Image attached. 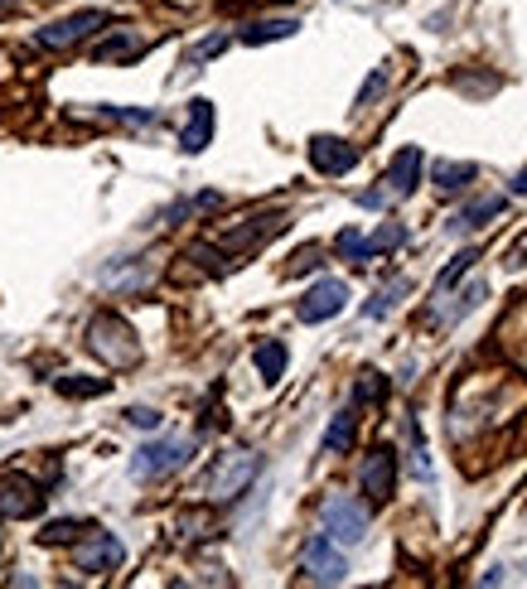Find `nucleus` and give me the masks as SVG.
I'll return each instance as SVG.
<instances>
[{
    "label": "nucleus",
    "instance_id": "obj_16",
    "mask_svg": "<svg viewBox=\"0 0 527 589\" xmlns=\"http://www.w3.org/2000/svg\"><path fill=\"white\" fill-rule=\"evenodd\" d=\"M300 30V20H256L242 30V44H276V40H290V34Z\"/></svg>",
    "mask_w": 527,
    "mask_h": 589
},
{
    "label": "nucleus",
    "instance_id": "obj_3",
    "mask_svg": "<svg viewBox=\"0 0 527 589\" xmlns=\"http://www.w3.org/2000/svg\"><path fill=\"white\" fill-rule=\"evenodd\" d=\"M320 518H325V532H329V542H339V546H359L363 536H367V512H363V508H359V502H353V498H344V493L325 498Z\"/></svg>",
    "mask_w": 527,
    "mask_h": 589
},
{
    "label": "nucleus",
    "instance_id": "obj_11",
    "mask_svg": "<svg viewBox=\"0 0 527 589\" xmlns=\"http://www.w3.org/2000/svg\"><path fill=\"white\" fill-rule=\"evenodd\" d=\"M310 165L320 169V175H349V169L359 165V145H349L339 136H315L310 141Z\"/></svg>",
    "mask_w": 527,
    "mask_h": 589
},
{
    "label": "nucleus",
    "instance_id": "obj_29",
    "mask_svg": "<svg viewBox=\"0 0 527 589\" xmlns=\"http://www.w3.org/2000/svg\"><path fill=\"white\" fill-rule=\"evenodd\" d=\"M127 421H131V425H141V431H155V425H161V411H151V407H131V411H127Z\"/></svg>",
    "mask_w": 527,
    "mask_h": 589
},
{
    "label": "nucleus",
    "instance_id": "obj_31",
    "mask_svg": "<svg viewBox=\"0 0 527 589\" xmlns=\"http://www.w3.org/2000/svg\"><path fill=\"white\" fill-rule=\"evenodd\" d=\"M513 193H527V169H523L518 179H513Z\"/></svg>",
    "mask_w": 527,
    "mask_h": 589
},
{
    "label": "nucleus",
    "instance_id": "obj_20",
    "mask_svg": "<svg viewBox=\"0 0 527 589\" xmlns=\"http://www.w3.org/2000/svg\"><path fill=\"white\" fill-rule=\"evenodd\" d=\"M256 373L266 377V382H276L281 373H286V343H276V338H266L262 348H256Z\"/></svg>",
    "mask_w": 527,
    "mask_h": 589
},
{
    "label": "nucleus",
    "instance_id": "obj_19",
    "mask_svg": "<svg viewBox=\"0 0 527 589\" xmlns=\"http://www.w3.org/2000/svg\"><path fill=\"white\" fill-rule=\"evenodd\" d=\"M470 179H474V165H470V159H440V165H436L440 193H455V189H464Z\"/></svg>",
    "mask_w": 527,
    "mask_h": 589
},
{
    "label": "nucleus",
    "instance_id": "obj_10",
    "mask_svg": "<svg viewBox=\"0 0 527 589\" xmlns=\"http://www.w3.org/2000/svg\"><path fill=\"white\" fill-rule=\"evenodd\" d=\"M359 484H363V493L373 498V502H383L392 498V484H397V454L392 449H367V459H363V469H359Z\"/></svg>",
    "mask_w": 527,
    "mask_h": 589
},
{
    "label": "nucleus",
    "instance_id": "obj_18",
    "mask_svg": "<svg viewBox=\"0 0 527 589\" xmlns=\"http://www.w3.org/2000/svg\"><path fill=\"white\" fill-rule=\"evenodd\" d=\"M353 431H359V415H353V411H339L334 421H329V431H325V449H329V454H349V449H353Z\"/></svg>",
    "mask_w": 527,
    "mask_h": 589
},
{
    "label": "nucleus",
    "instance_id": "obj_7",
    "mask_svg": "<svg viewBox=\"0 0 527 589\" xmlns=\"http://www.w3.org/2000/svg\"><path fill=\"white\" fill-rule=\"evenodd\" d=\"M349 575V560H344V551H339L329 536H315L310 546H305V580H315V585H339Z\"/></svg>",
    "mask_w": 527,
    "mask_h": 589
},
{
    "label": "nucleus",
    "instance_id": "obj_14",
    "mask_svg": "<svg viewBox=\"0 0 527 589\" xmlns=\"http://www.w3.org/2000/svg\"><path fill=\"white\" fill-rule=\"evenodd\" d=\"M141 54H145V40L136 30H121V34H112V40H102L92 48L97 64H127V58H141Z\"/></svg>",
    "mask_w": 527,
    "mask_h": 589
},
{
    "label": "nucleus",
    "instance_id": "obj_4",
    "mask_svg": "<svg viewBox=\"0 0 527 589\" xmlns=\"http://www.w3.org/2000/svg\"><path fill=\"white\" fill-rule=\"evenodd\" d=\"M189 454H194L189 440H151V445L136 449L131 474H136V478H165V474L184 469V464H189Z\"/></svg>",
    "mask_w": 527,
    "mask_h": 589
},
{
    "label": "nucleus",
    "instance_id": "obj_32",
    "mask_svg": "<svg viewBox=\"0 0 527 589\" xmlns=\"http://www.w3.org/2000/svg\"><path fill=\"white\" fill-rule=\"evenodd\" d=\"M0 5H10V0H0Z\"/></svg>",
    "mask_w": 527,
    "mask_h": 589
},
{
    "label": "nucleus",
    "instance_id": "obj_22",
    "mask_svg": "<svg viewBox=\"0 0 527 589\" xmlns=\"http://www.w3.org/2000/svg\"><path fill=\"white\" fill-rule=\"evenodd\" d=\"M402 242H407V227L402 223H383L373 232V237H367V262H373L377 252H392V247H402Z\"/></svg>",
    "mask_w": 527,
    "mask_h": 589
},
{
    "label": "nucleus",
    "instance_id": "obj_23",
    "mask_svg": "<svg viewBox=\"0 0 527 589\" xmlns=\"http://www.w3.org/2000/svg\"><path fill=\"white\" fill-rule=\"evenodd\" d=\"M107 387H112L107 377H58V391H64V397H102Z\"/></svg>",
    "mask_w": 527,
    "mask_h": 589
},
{
    "label": "nucleus",
    "instance_id": "obj_8",
    "mask_svg": "<svg viewBox=\"0 0 527 589\" xmlns=\"http://www.w3.org/2000/svg\"><path fill=\"white\" fill-rule=\"evenodd\" d=\"M40 508H44V493H40L34 478H24V474L0 478V518L20 522V518H34Z\"/></svg>",
    "mask_w": 527,
    "mask_h": 589
},
{
    "label": "nucleus",
    "instance_id": "obj_2",
    "mask_svg": "<svg viewBox=\"0 0 527 589\" xmlns=\"http://www.w3.org/2000/svg\"><path fill=\"white\" fill-rule=\"evenodd\" d=\"M256 469H262V454H252V449L223 454V459L213 464V474H208V498H213V502H232L238 493H248V484L256 478Z\"/></svg>",
    "mask_w": 527,
    "mask_h": 589
},
{
    "label": "nucleus",
    "instance_id": "obj_15",
    "mask_svg": "<svg viewBox=\"0 0 527 589\" xmlns=\"http://www.w3.org/2000/svg\"><path fill=\"white\" fill-rule=\"evenodd\" d=\"M504 193H488V199H474L470 208H460L455 218H450V232H474V227H484L488 218H498L504 213Z\"/></svg>",
    "mask_w": 527,
    "mask_h": 589
},
{
    "label": "nucleus",
    "instance_id": "obj_6",
    "mask_svg": "<svg viewBox=\"0 0 527 589\" xmlns=\"http://www.w3.org/2000/svg\"><path fill=\"white\" fill-rule=\"evenodd\" d=\"M107 15L102 10H78V15H64V20H54V24H44L34 40H40V48H73V44H83L92 30H102Z\"/></svg>",
    "mask_w": 527,
    "mask_h": 589
},
{
    "label": "nucleus",
    "instance_id": "obj_21",
    "mask_svg": "<svg viewBox=\"0 0 527 589\" xmlns=\"http://www.w3.org/2000/svg\"><path fill=\"white\" fill-rule=\"evenodd\" d=\"M474 262H480V252H460V256H455V262H450V266H446V271H440V280H436V300H446V294H450V290H455V280H460L464 271H470V266H474Z\"/></svg>",
    "mask_w": 527,
    "mask_h": 589
},
{
    "label": "nucleus",
    "instance_id": "obj_26",
    "mask_svg": "<svg viewBox=\"0 0 527 589\" xmlns=\"http://www.w3.org/2000/svg\"><path fill=\"white\" fill-rule=\"evenodd\" d=\"M383 377L377 373H363V382H359V401H383Z\"/></svg>",
    "mask_w": 527,
    "mask_h": 589
},
{
    "label": "nucleus",
    "instance_id": "obj_24",
    "mask_svg": "<svg viewBox=\"0 0 527 589\" xmlns=\"http://www.w3.org/2000/svg\"><path fill=\"white\" fill-rule=\"evenodd\" d=\"M334 247H339V256H349V262H359V266H367V237H363V232H339V242H334Z\"/></svg>",
    "mask_w": 527,
    "mask_h": 589
},
{
    "label": "nucleus",
    "instance_id": "obj_1",
    "mask_svg": "<svg viewBox=\"0 0 527 589\" xmlns=\"http://www.w3.org/2000/svg\"><path fill=\"white\" fill-rule=\"evenodd\" d=\"M88 348L102 363H112V367H131L141 358L136 334H131V324H127V319H117V314H97L92 319V324H88Z\"/></svg>",
    "mask_w": 527,
    "mask_h": 589
},
{
    "label": "nucleus",
    "instance_id": "obj_17",
    "mask_svg": "<svg viewBox=\"0 0 527 589\" xmlns=\"http://www.w3.org/2000/svg\"><path fill=\"white\" fill-rule=\"evenodd\" d=\"M402 294H407V276H392L387 286H383V290L373 294V300L363 304V319H387L392 310H397V300H402Z\"/></svg>",
    "mask_w": 527,
    "mask_h": 589
},
{
    "label": "nucleus",
    "instance_id": "obj_28",
    "mask_svg": "<svg viewBox=\"0 0 527 589\" xmlns=\"http://www.w3.org/2000/svg\"><path fill=\"white\" fill-rule=\"evenodd\" d=\"M320 247H305L300 256H296V262H290V276H305V271H315V266H320Z\"/></svg>",
    "mask_w": 527,
    "mask_h": 589
},
{
    "label": "nucleus",
    "instance_id": "obj_30",
    "mask_svg": "<svg viewBox=\"0 0 527 589\" xmlns=\"http://www.w3.org/2000/svg\"><path fill=\"white\" fill-rule=\"evenodd\" d=\"M383 88H387V73H373V78L363 82V92H359V107H367V102H373V97L383 92Z\"/></svg>",
    "mask_w": 527,
    "mask_h": 589
},
{
    "label": "nucleus",
    "instance_id": "obj_27",
    "mask_svg": "<svg viewBox=\"0 0 527 589\" xmlns=\"http://www.w3.org/2000/svg\"><path fill=\"white\" fill-rule=\"evenodd\" d=\"M223 48H228V40H223V34H213V40H204L199 48H194V54H189V64H204V58L223 54Z\"/></svg>",
    "mask_w": 527,
    "mask_h": 589
},
{
    "label": "nucleus",
    "instance_id": "obj_13",
    "mask_svg": "<svg viewBox=\"0 0 527 589\" xmlns=\"http://www.w3.org/2000/svg\"><path fill=\"white\" fill-rule=\"evenodd\" d=\"M416 179H421V151L416 145H407V151H397L392 155V165H387V193L392 199H402V193H411L416 189Z\"/></svg>",
    "mask_w": 527,
    "mask_h": 589
},
{
    "label": "nucleus",
    "instance_id": "obj_9",
    "mask_svg": "<svg viewBox=\"0 0 527 589\" xmlns=\"http://www.w3.org/2000/svg\"><path fill=\"white\" fill-rule=\"evenodd\" d=\"M121 560H127V546H121V536H112V532H92L88 542L78 546V570H88V575H107V570H117Z\"/></svg>",
    "mask_w": 527,
    "mask_h": 589
},
{
    "label": "nucleus",
    "instance_id": "obj_5",
    "mask_svg": "<svg viewBox=\"0 0 527 589\" xmlns=\"http://www.w3.org/2000/svg\"><path fill=\"white\" fill-rule=\"evenodd\" d=\"M349 304V286L344 280H315L310 290H305V300L296 304V314H300V324H325V319H334L339 310Z\"/></svg>",
    "mask_w": 527,
    "mask_h": 589
},
{
    "label": "nucleus",
    "instance_id": "obj_25",
    "mask_svg": "<svg viewBox=\"0 0 527 589\" xmlns=\"http://www.w3.org/2000/svg\"><path fill=\"white\" fill-rule=\"evenodd\" d=\"M78 532H83V526L73 522V518H64V522H48L44 532H40V542L44 546H64V542H78Z\"/></svg>",
    "mask_w": 527,
    "mask_h": 589
},
{
    "label": "nucleus",
    "instance_id": "obj_12",
    "mask_svg": "<svg viewBox=\"0 0 527 589\" xmlns=\"http://www.w3.org/2000/svg\"><path fill=\"white\" fill-rule=\"evenodd\" d=\"M208 141H213V102H208V97H194L189 121H184V131H179V151L199 155V151H208Z\"/></svg>",
    "mask_w": 527,
    "mask_h": 589
}]
</instances>
